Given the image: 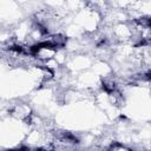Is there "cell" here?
Masks as SVG:
<instances>
[{"label": "cell", "instance_id": "1", "mask_svg": "<svg viewBox=\"0 0 151 151\" xmlns=\"http://www.w3.org/2000/svg\"><path fill=\"white\" fill-rule=\"evenodd\" d=\"M11 112L18 119H21L24 122H31L32 111H31V107L28 105H26V104H19V105L14 106Z\"/></svg>", "mask_w": 151, "mask_h": 151}, {"label": "cell", "instance_id": "2", "mask_svg": "<svg viewBox=\"0 0 151 151\" xmlns=\"http://www.w3.org/2000/svg\"><path fill=\"white\" fill-rule=\"evenodd\" d=\"M101 84H103L104 91H105L106 93H109V94H111L112 92H114V91L117 90V85H116L114 80L111 79V78H105Z\"/></svg>", "mask_w": 151, "mask_h": 151}, {"label": "cell", "instance_id": "3", "mask_svg": "<svg viewBox=\"0 0 151 151\" xmlns=\"http://www.w3.org/2000/svg\"><path fill=\"white\" fill-rule=\"evenodd\" d=\"M48 41H50L53 46H55V47L58 48V47L65 46V44H66V38H65L64 35H61V34H55V35H52Z\"/></svg>", "mask_w": 151, "mask_h": 151}, {"label": "cell", "instance_id": "4", "mask_svg": "<svg viewBox=\"0 0 151 151\" xmlns=\"http://www.w3.org/2000/svg\"><path fill=\"white\" fill-rule=\"evenodd\" d=\"M109 149L110 150H130L129 147H126V146H124V145H122L119 143H113Z\"/></svg>", "mask_w": 151, "mask_h": 151}]
</instances>
